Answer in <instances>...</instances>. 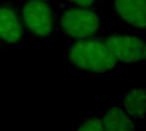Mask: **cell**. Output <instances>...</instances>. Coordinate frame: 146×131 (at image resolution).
<instances>
[{
    "label": "cell",
    "mask_w": 146,
    "mask_h": 131,
    "mask_svg": "<svg viewBox=\"0 0 146 131\" xmlns=\"http://www.w3.org/2000/svg\"><path fill=\"white\" fill-rule=\"evenodd\" d=\"M68 59L74 66L95 73L107 72L117 63L105 42L98 39H83L75 42L69 49Z\"/></svg>",
    "instance_id": "obj_1"
},
{
    "label": "cell",
    "mask_w": 146,
    "mask_h": 131,
    "mask_svg": "<svg viewBox=\"0 0 146 131\" xmlns=\"http://www.w3.org/2000/svg\"><path fill=\"white\" fill-rule=\"evenodd\" d=\"M98 15L92 10L73 8L66 10L61 17L63 32L74 39H86L94 35L99 28Z\"/></svg>",
    "instance_id": "obj_2"
},
{
    "label": "cell",
    "mask_w": 146,
    "mask_h": 131,
    "mask_svg": "<svg viewBox=\"0 0 146 131\" xmlns=\"http://www.w3.org/2000/svg\"><path fill=\"white\" fill-rule=\"evenodd\" d=\"M105 44L116 60L127 63L143 61L146 57L145 43L131 35H111Z\"/></svg>",
    "instance_id": "obj_3"
},
{
    "label": "cell",
    "mask_w": 146,
    "mask_h": 131,
    "mask_svg": "<svg viewBox=\"0 0 146 131\" xmlns=\"http://www.w3.org/2000/svg\"><path fill=\"white\" fill-rule=\"evenodd\" d=\"M27 27L39 37L49 35L53 28V15L50 6L41 0H30L22 8Z\"/></svg>",
    "instance_id": "obj_4"
},
{
    "label": "cell",
    "mask_w": 146,
    "mask_h": 131,
    "mask_svg": "<svg viewBox=\"0 0 146 131\" xmlns=\"http://www.w3.org/2000/svg\"><path fill=\"white\" fill-rule=\"evenodd\" d=\"M114 3L117 14L125 21L137 28H145V0H115Z\"/></svg>",
    "instance_id": "obj_5"
},
{
    "label": "cell",
    "mask_w": 146,
    "mask_h": 131,
    "mask_svg": "<svg viewBox=\"0 0 146 131\" xmlns=\"http://www.w3.org/2000/svg\"><path fill=\"white\" fill-rule=\"evenodd\" d=\"M22 36V27L16 13L9 7H0V39L16 43Z\"/></svg>",
    "instance_id": "obj_6"
},
{
    "label": "cell",
    "mask_w": 146,
    "mask_h": 131,
    "mask_svg": "<svg viewBox=\"0 0 146 131\" xmlns=\"http://www.w3.org/2000/svg\"><path fill=\"white\" fill-rule=\"evenodd\" d=\"M101 122L104 131H135L134 124L130 116L118 106L107 110Z\"/></svg>",
    "instance_id": "obj_7"
},
{
    "label": "cell",
    "mask_w": 146,
    "mask_h": 131,
    "mask_svg": "<svg viewBox=\"0 0 146 131\" xmlns=\"http://www.w3.org/2000/svg\"><path fill=\"white\" fill-rule=\"evenodd\" d=\"M145 90L134 88L125 96L122 105L124 111L133 118L143 119L145 116Z\"/></svg>",
    "instance_id": "obj_8"
},
{
    "label": "cell",
    "mask_w": 146,
    "mask_h": 131,
    "mask_svg": "<svg viewBox=\"0 0 146 131\" xmlns=\"http://www.w3.org/2000/svg\"><path fill=\"white\" fill-rule=\"evenodd\" d=\"M76 131H104V128L100 119L92 118L84 121Z\"/></svg>",
    "instance_id": "obj_9"
},
{
    "label": "cell",
    "mask_w": 146,
    "mask_h": 131,
    "mask_svg": "<svg viewBox=\"0 0 146 131\" xmlns=\"http://www.w3.org/2000/svg\"><path fill=\"white\" fill-rule=\"evenodd\" d=\"M69 1H72L83 7H89L93 4L95 0H69Z\"/></svg>",
    "instance_id": "obj_10"
}]
</instances>
